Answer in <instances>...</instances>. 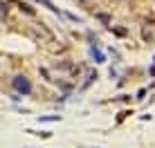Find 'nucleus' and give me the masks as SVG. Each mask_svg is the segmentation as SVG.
<instances>
[{
	"instance_id": "obj_1",
	"label": "nucleus",
	"mask_w": 155,
	"mask_h": 148,
	"mask_svg": "<svg viewBox=\"0 0 155 148\" xmlns=\"http://www.w3.org/2000/svg\"><path fill=\"white\" fill-rule=\"evenodd\" d=\"M12 85H14V90L18 94H23V97H27V94H31V81L27 76H25V74H18V76H14V81H12Z\"/></svg>"
},
{
	"instance_id": "obj_2",
	"label": "nucleus",
	"mask_w": 155,
	"mask_h": 148,
	"mask_svg": "<svg viewBox=\"0 0 155 148\" xmlns=\"http://www.w3.org/2000/svg\"><path fill=\"white\" fill-rule=\"evenodd\" d=\"M142 40L148 45L155 43V20H144L142 25Z\"/></svg>"
},
{
	"instance_id": "obj_3",
	"label": "nucleus",
	"mask_w": 155,
	"mask_h": 148,
	"mask_svg": "<svg viewBox=\"0 0 155 148\" xmlns=\"http://www.w3.org/2000/svg\"><path fill=\"white\" fill-rule=\"evenodd\" d=\"M90 56L94 59V63H106V54L99 50V45H90Z\"/></svg>"
},
{
	"instance_id": "obj_4",
	"label": "nucleus",
	"mask_w": 155,
	"mask_h": 148,
	"mask_svg": "<svg viewBox=\"0 0 155 148\" xmlns=\"http://www.w3.org/2000/svg\"><path fill=\"white\" fill-rule=\"evenodd\" d=\"M97 79H99V74H97V70H90V72H88V76H85V83L81 85V90H88V88L92 85L94 81H97Z\"/></svg>"
},
{
	"instance_id": "obj_5",
	"label": "nucleus",
	"mask_w": 155,
	"mask_h": 148,
	"mask_svg": "<svg viewBox=\"0 0 155 148\" xmlns=\"http://www.w3.org/2000/svg\"><path fill=\"white\" fill-rule=\"evenodd\" d=\"M94 14V18L99 20L101 25H106V27H110V23H113V18H110L108 14H104V11H92Z\"/></svg>"
},
{
	"instance_id": "obj_6",
	"label": "nucleus",
	"mask_w": 155,
	"mask_h": 148,
	"mask_svg": "<svg viewBox=\"0 0 155 148\" xmlns=\"http://www.w3.org/2000/svg\"><path fill=\"white\" fill-rule=\"evenodd\" d=\"M54 121H61V114H41L38 124H54Z\"/></svg>"
},
{
	"instance_id": "obj_7",
	"label": "nucleus",
	"mask_w": 155,
	"mask_h": 148,
	"mask_svg": "<svg viewBox=\"0 0 155 148\" xmlns=\"http://www.w3.org/2000/svg\"><path fill=\"white\" fill-rule=\"evenodd\" d=\"M27 133L36 135V137H43V139H50V137H52V133H50V130H27Z\"/></svg>"
},
{
	"instance_id": "obj_8",
	"label": "nucleus",
	"mask_w": 155,
	"mask_h": 148,
	"mask_svg": "<svg viewBox=\"0 0 155 148\" xmlns=\"http://www.w3.org/2000/svg\"><path fill=\"white\" fill-rule=\"evenodd\" d=\"M110 31H113V34H117V36H126L128 34V31L124 29V27H108Z\"/></svg>"
},
{
	"instance_id": "obj_9",
	"label": "nucleus",
	"mask_w": 155,
	"mask_h": 148,
	"mask_svg": "<svg viewBox=\"0 0 155 148\" xmlns=\"http://www.w3.org/2000/svg\"><path fill=\"white\" fill-rule=\"evenodd\" d=\"M18 9H20V11H25V14H29V16H34V9H31L29 5H23V2H20V5H18Z\"/></svg>"
},
{
	"instance_id": "obj_10",
	"label": "nucleus",
	"mask_w": 155,
	"mask_h": 148,
	"mask_svg": "<svg viewBox=\"0 0 155 148\" xmlns=\"http://www.w3.org/2000/svg\"><path fill=\"white\" fill-rule=\"evenodd\" d=\"M38 72L43 74V76H45V81H54V79H52V76H50V72H47V70H45V67H38Z\"/></svg>"
},
{
	"instance_id": "obj_11",
	"label": "nucleus",
	"mask_w": 155,
	"mask_h": 148,
	"mask_svg": "<svg viewBox=\"0 0 155 148\" xmlns=\"http://www.w3.org/2000/svg\"><path fill=\"white\" fill-rule=\"evenodd\" d=\"M7 16V2H0V18Z\"/></svg>"
},
{
	"instance_id": "obj_12",
	"label": "nucleus",
	"mask_w": 155,
	"mask_h": 148,
	"mask_svg": "<svg viewBox=\"0 0 155 148\" xmlns=\"http://www.w3.org/2000/svg\"><path fill=\"white\" fill-rule=\"evenodd\" d=\"M65 16H68V20H72V23H81V18L74 16V14H65Z\"/></svg>"
},
{
	"instance_id": "obj_13",
	"label": "nucleus",
	"mask_w": 155,
	"mask_h": 148,
	"mask_svg": "<svg viewBox=\"0 0 155 148\" xmlns=\"http://www.w3.org/2000/svg\"><path fill=\"white\" fill-rule=\"evenodd\" d=\"M108 74H110V79H117V70H115V67H110Z\"/></svg>"
}]
</instances>
